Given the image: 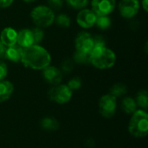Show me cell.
<instances>
[{
  "label": "cell",
  "instance_id": "1",
  "mask_svg": "<svg viewBox=\"0 0 148 148\" xmlns=\"http://www.w3.org/2000/svg\"><path fill=\"white\" fill-rule=\"evenodd\" d=\"M24 67L33 70H42L51 62L49 52L41 45L33 44L22 49L21 62Z\"/></svg>",
  "mask_w": 148,
  "mask_h": 148
},
{
  "label": "cell",
  "instance_id": "2",
  "mask_svg": "<svg viewBox=\"0 0 148 148\" xmlns=\"http://www.w3.org/2000/svg\"><path fill=\"white\" fill-rule=\"evenodd\" d=\"M89 63L98 69H108L116 62L115 53L107 47H93L89 51Z\"/></svg>",
  "mask_w": 148,
  "mask_h": 148
},
{
  "label": "cell",
  "instance_id": "3",
  "mask_svg": "<svg viewBox=\"0 0 148 148\" xmlns=\"http://www.w3.org/2000/svg\"><path fill=\"white\" fill-rule=\"evenodd\" d=\"M128 123V132L135 138L147 137L148 134V114L147 110L137 109L131 114Z\"/></svg>",
  "mask_w": 148,
  "mask_h": 148
},
{
  "label": "cell",
  "instance_id": "4",
  "mask_svg": "<svg viewBox=\"0 0 148 148\" xmlns=\"http://www.w3.org/2000/svg\"><path fill=\"white\" fill-rule=\"evenodd\" d=\"M55 12L49 6L39 4L34 7L30 12V17L36 27L45 29L54 23Z\"/></svg>",
  "mask_w": 148,
  "mask_h": 148
},
{
  "label": "cell",
  "instance_id": "5",
  "mask_svg": "<svg viewBox=\"0 0 148 148\" xmlns=\"http://www.w3.org/2000/svg\"><path fill=\"white\" fill-rule=\"evenodd\" d=\"M73 96V91L65 84H58L56 86H52L49 92L48 97L49 99L60 105L66 104L70 101Z\"/></svg>",
  "mask_w": 148,
  "mask_h": 148
},
{
  "label": "cell",
  "instance_id": "6",
  "mask_svg": "<svg viewBox=\"0 0 148 148\" xmlns=\"http://www.w3.org/2000/svg\"><path fill=\"white\" fill-rule=\"evenodd\" d=\"M100 114L107 119L112 118L117 110V98L110 94L102 95L98 103Z\"/></svg>",
  "mask_w": 148,
  "mask_h": 148
},
{
  "label": "cell",
  "instance_id": "7",
  "mask_svg": "<svg viewBox=\"0 0 148 148\" xmlns=\"http://www.w3.org/2000/svg\"><path fill=\"white\" fill-rule=\"evenodd\" d=\"M140 8V3L139 0H121L118 5L121 16L126 19L134 18L139 13Z\"/></svg>",
  "mask_w": 148,
  "mask_h": 148
},
{
  "label": "cell",
  "instance_id": "8",
  "mask_svg": "<svg viewBox=\"0 0 148 148\" xmlns=\"http://www.w3.org/2000/svg\"><path fill=\"white\" fill-rule=\"evenodd\" d=\"M91 6L97 16H109L115 9L116 0H91Z\"/></svg>",
  "mask_w": 148,
  "mask_h": 148
},
{
  "label": "cell",
  "instance_id": "9",
  "mask_svg": "<svg viewBox=\"0 0 148 148\" xmlns=\"http://www.w3.org/2000/svg\"><path fill=\"white\" fill-rule=\"evenodd\" d=\"M96 18L97 15L91 9L84 8L82 10H80L77 13L76 23L81 28L88 29L95 26Z\"/></svg>",
  "mask_w": 148,
  "mask_h": 148
},
{
  "label": "cell",
  "instance_id": "10",
  "mask_svg": "<svg viewBox=\"0 0 148 148\" xmlns=\"http://www.w3.org/2000/svg\"><path fill=\"white\" fill-rule=\"evenodd\" d=\"M75 46L76 50L89 53L94 47L93 36L87 31L79 32L75 39Z\"/></svg>",
  "mask_w": 148,
  "mask_h": 148
},
{
  "label": "cell",
  "instance_id": "11",
  "mask_svg": "<svg viewBox=\"0 0 148 148\" xmlns=\"http://www.w3.org/2000/svg\"><path fill=\"white\" fill-rule=\"evenodd\" d=\"M42 75L44 81L52 86L58 85L62 81V72L61 69L50 64L42 70Z\"/></svg>",
  "mask_w": 148,
  "mask_h": 148
},
{
  "label": "cell",
  "instance_id": "12",
  "mask_svg": "<svg viewBox=\"0 0 148 148\" xmlns=\"http://www.w3.org/2000/svg\"><path fill=\"white\" fill-rule=\"evenodd\" d=\"M17 31L12 27H5L0 33V41L5 47L16 44Z\"/></svg>",
  "mask_w": 148,
  "mask_h": 148
},
{
  "label": "cell",
  "instance_id": "13",
  "mask_svg": "<svg viewBox=\"0 0 148 148\" xmlns=\"http://www.w3.org/2000/svg\"><path fill=\"white\" fill-rule=\"evenodd\" d=\"M16 44L21 48H27L34 44V37L31 29H23L17 32Z\"/></svg>",
  "mask_w": 148,
  "mask_h": 148
},
{
  "label": "cell",
  "instance_id": "14",
  "mask_svg": "<svg viewBox=\"0 0 148 148\" xmlns=\"http://www.w3.org/2000/svg\"><path fill=\"white\" fill-rule=\"evenodd\" d=\"M22 49L17 44H15L10 47H6L4 52V57L8 61L13 63H18L21 62V56H22Z\"/></svg>",
  "mask_w": 148,
  "mask_h": 148
},
{
  "label": "cell",
  "instance_id": "15",
  "mask_svg": "<svg viewBox=\"0 0 148 148\" xmlns=\"http://www.w3.org/2000/svg\"><path fill=\"white\" fill-rule=\"evenodd\" d=\"M14 92V85L7 80L0 81V103L8 101Z\"/></svg>",
  "mask_w": 148,
  "mask_h": 148
},
{
  "label": "cell",
  "instance_id": "16",
  "mask_svg": "<svg viewBox=\"0 0 148 148\" xmlns=\"http://www.w3.org/2000/svg\"><path fill=\"white\" fill-rule=\"evenodd\" d=\"M121 109L127 114H134L138 109V107H137L134 98H133L131 96L124 97L121 101Z\"/></svg>",
  "mask_w": 148,
  "mask_h": 148
},
{
  "label": "cell",
  "instance_id": "17",
  "mask_svg": "<svg viewBox=\"0 0 148 148\" xmlns=\"http://www.w3.org/2000/svg\"><path fill=\"white\" fill-rule=\"evenodd\" d=\"M135 102L137 104V107L140 108V109H143V110H147L148 107V94L147 91L145 90V89H141L140 90L135 98Z\"/></svg>",
  "mask_w": 148,
  "mask_h": 148
},
{
  "label": "cell",
  "instance_id": "18",
  "mask_svg": "<svg viewBox=\"0 0 148 148\" xmlns=\"http://www.w3.org/2000/svg\"><path fill=\"white\" fill-rule=\"evenodd\" d=\"M41 127L47 131H56L59 128V122L54 117H45L41 121Z\"/></svg>",
  "mask_w": 148,
  "mask_h": 148
},
{
  "label": "cell",
  "instance_id": "19",
  "mask_svg": "<svg viewBox=\"0 0 148 148\" xmlns=\"http://www.w3.org/2000/svg\"><path fill=\"white\" fill-rule=\"evenodd\" d=\"M95 25L101 30H107L112 26V20L108 16H97Z\"/></svg>",
  "mask_w": 148,
  "mask_h": 148
},
{
  "label": "cell",
  "instance_id": "20",
  "mask_svg": "<svg viewBox=\"0 0 148 148\" xmlns=\"http://www.w3.org/2000/svg\"><path fill=\"white\" fill-rule=\"evenodd\" d=\"M127 93V87L123 83H116L112 86L110 88V95L114 96L115 98H121L126 95Z\"/></svg>",
  "mask_w": 148,
  "mask_h": 148
},
{
  "label": "cell",
  "instance_id": "21",
  "mask_svg": "<svg viewBox=\"0 0 148 148\" xmlns=\"http://www.w3.org/2000/svg\"><path fill=\"white\" fill-rule=\"evenodd\" d=\"M73 62L74 63H77L80 65L89 64V54L87 52L75 50L73 56Z\"/></svg>",
  "mask_w": 148,
  "mask_h": 148
},
{
  "label": "cell",
  "instance_id": "22",
  "mask_svg": "<svg viewBox=\"0 0 148 148\" xmlns=\"http://www.w3.org/2000/svg\"><path fill=\"white\" fill-rule=\"evenodd\" d=\"M54 23L61 27V28H69L70 24H71V19L70 17L67 15V14H64V13H60L59 15L56 16H55V21Z\"/></svg>",
  "mask_w": 148,
  "mask_h": 148
},
{
  "label": "cell",
  "instance_id": "23",
  "mask_svg": "<svg viewBox=\"0 0 148 148\" xmlns=\"http://www.w3.org/2000/svg\"><path fill=\"white\" fill-rule=\"evenodd\" d=\"M89 0H66V3L69 7L74 10H82L88 6Z\"/></svg>",
  "mask_w": 148,
  "mask_h": 148
},
{
  "label": "cell",
  "instance_id": "24",
  "mask_svg": "<svg viewBox=\"0 0 148 148\" xmlns=\"http://www.w3.org/2000/svg\"><path fill=\"white\" fill-rule=\"evenodd\" d=\"M32 34H33V37H34V44H38L40 45V43L42 42L43 38H44V31L42 28L39 27H35L33 29H31Z\"/></svg>",
  "mask_w": 148,
  "mask_h": 148
},
{
  "label": "cell",
  "instance_id": "25",
  "mask_svg": "<svg viewBox=\"0 0 148 148\" xmlns=\"http://www.w3.org/2000/svg\"><path fill=\"white\" fill-rule=\"evenodd\" d=\"M82 82L81 78H80V77H77V76H76V77L71 78V79L69 81L68 84H67V86H68L72 91L80 89V88H82Z\"/></svg>",
  "mask_w": 148,
  "mask_h": 148
},
{
  "label": "cell",
  "instance_id": "26",
  "mask_svg": "<svg viewBox=\"0 0 148 148\" xmlns=\"http://www.w3.org/2000/svg\"><path fill=\"white\" fill-rule=\"evenodd\" d=\"M74 69V62L73 60L71 59H66L64 60L62 62V65H61V71L65 74H69Z\"/></svg>",
  "mask_w": 148,
  "mask_h": 148
},
{
  "label": "cell",
  "instance_id": "27",
  "mask_svg": "<svg viewBox=\"0 0 148 148\" xmlns=\"http://www.w3.org/2000/svg\"><path fill=\"white\" fill-rule=\"evenodd\" d=\"M48 6L52 10H59L64 4V0H47Z\"/></svg>",
  "mask_w": 148,
  "mask_h": 148
},
{
  "label": "cell",
  "instance_id": "28",
  "mask_svg": "<svg viewBox=\"0 0 148 148\" xmlns=\"http://www.w3.org/2000/svg\"><path fill=\"white\" fill-rule=\"evenodd\" d=\"M94 47H106V40L101 35H96L93 36Z\"/></svg>",
  "mask_w": 148,
  "mask_h": 148
},
{
  "label": "cell",
  "instance_id": "29",
  "mask_svg": "<svg viewBox=\"0 0 148 148\" xmlns=\"http://www.w3.org/2000/svg\"><path fill=\"white\" fill-rule=\"evenodd\" d=\"M8 75V66L7 64L0 60V81L4 80Z\"/></svg>",
  "mask_w": 148,
  "mask_h": 148
},
{
  "label": "cell",
  "instance_id": "30",
  "mask_svg": "<svg viewBox=\"0 0 148 148\" xmlns=\"http://www.w3.org/2000/svg\"><path fill=\"white\" fill-rule=\"evenodd\" d=\"M14 0H0V8H8L10 7Z\"/></svg>",
  "mask_w": 148,
  "mask_h": 148
},
{
  "label": "cell",
  "instance_id": "31",
  "mask_svg": "<svg viewBox=\"0 0 148 148\" xmlns=\"http://www.w3.org/2000/svg\"><path fill=\"white\" fill-rule=\"evenodd\" d=\"M6 47L2 43V42L0 41V58H3L4 57V52H5Z\"/></svg>",
  "mask_w": 148,
  "mask_h": 148
},
{
  "label": "cell",
  "instance_id": "32",
  "mask_svg": "<svg viewBox=\"0 0 148 148\" xmlns=\"http://www.w3.org/2000/svg\"><path fill=\"white\" fill-rule=\"evenodd\" d=\"M141 7L145 10V12L148 11V0H141Z\"/></svg>",
  "mask_w": 148,
  "mask_h": 148
},
{
  "label": "cell",
  "instance_id": "33",
  "mask_svg": "<svg viewBox=\"0 0 148 148\" xmlns=\"http://www.w3.org/2000/svg\"><path fill=\"white\" fill-rule=\"evenodd\" d=\"M23 2H25V3H34V2H36V0H23Z\"/></svg>",
  "mask_w": 148,
  "mask_h": 148
}]
</instances>
